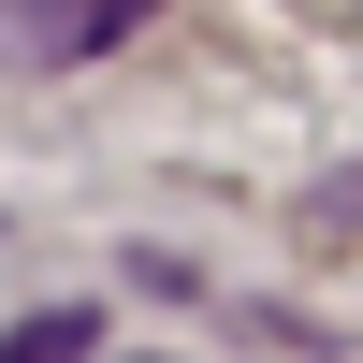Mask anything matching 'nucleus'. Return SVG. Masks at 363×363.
Masks as SVG:
<instances>
[{
  "label": "nucleus",
  "mask_w": 363,
  "mask_h": 363,
  "mask_svg": "<svg viewBox=\"0 0 363 363\" xmlns=\"http://www.w3.org/2000/svg\"><path fill=\"white\" fill-rule=\"evenodd\" d=\"M87 349H102V320H87V306H44V320L0 335V363H87Z\"/></svg>",
  "instance_id": "2"
},
{
  "label": "nucleus",
  "mask_w": 363,
  "mask_h": 363,
  "mask_svg": "<svg viewBox=\"0 0 363 363\" xmlns=\"http://www.w3.org/2000/svg\"><path fill=\"white\" fill-rule=\"evenodd\" d=\"M145 0H0V58H102Z\"/></svg>",
  "instance_id": "1"
}]
</instances>
